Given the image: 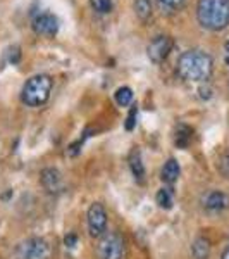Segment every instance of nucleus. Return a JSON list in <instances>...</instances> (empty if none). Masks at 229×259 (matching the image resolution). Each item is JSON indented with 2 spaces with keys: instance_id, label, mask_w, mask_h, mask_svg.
Here are the masks:
<instances>
[{
  "instance_id": "nucleus-1",
  "label": "nucleus",
  "mask_w": 229,
  "mask_h": 259,
  "mask_svg": "<svg viewBox=\"0 0 229 259\" xmlns=\"http://www.w3.org/2000/svg\"><path fill=\"white\" fill-rule=\"evenodd\" d=\"M212 68H214V62H212V57L209 54L200 49H191L180 56L176 71L183 80L200 83L209 80Z\"/></svg>"
},
{
  "instance_id": "nucleus-2",
  "label": "nucleus",
  "mask_w": 229,
  "mask_h": 259,
  "mask_svg": "<svg viewBox=\"0 0 229 259\" xmlns=\"http://www.w3.org/2000/svg\"><path fill=\"white\" fill-rule=\"evenodd\" d=\"M197 19L209 31H220L229 26V0H198Z\"/></svg>"
},
{
  "instance_id": "nucleus-3",
  "label": "nucleus",
  "mask_w": 229,
  "mask_h": 259,
  "mask_svg": "<svg viewBox=\"0 0 229 259\" xmlns=\"http://www.w3.org/2000/svg\"><path fill=\"white\" fill-rule=\"evenodd\" d=\"M52 92V78L48 74H35L24 83L21 90V100L30 107H40L50 97Z\"/></svg>"
},
{
  "instance_id": "nucleus-4",
  "label": "nucleus",
  "mask_w": 229,
  "mask_h": 259,
  "mask_svg": "<svg viewBox=\"0 0 229 259\" xmlns=\"http://www.w3.org/2000/svg\"><path fill=\"white\" fill-rule=\"evenodd\" d=\"M52 247L45 239L31 237L16 247V259H50Z\"/></svg>"
},
{
  "instance_id": "nucleus-5",
  "label": "nucleus",
  "mask_w": 229,
  "mask_h": 259,
  "mask_svg": "<svg viewBox=\"0 0 229 259\" xmlns=\"http://www.w3.org/2000/svg\"><path fill=\"white\" fill-rule=\"evenodd\" d=\"M97 252L100 259H123L126 252V244L118 232H107L100 237Z\"/></svg>"
},
{
  "instance_id": "nucleus-6",
  "label": "nucleus",
  "mask_w": 229,
  "mask_h": 259,
  "mask_svg": "<svg viewBox=\"0 0 229 259\" xmlns=\"http://www.w3.org/2000/svg\"><path fill=\"white\" fill-rule=\"evenodd\" d=\"M173 47H174V41L169 35H157L147 47L148 59L153 64H160V62H164L169 57Z\"/></svg>"
},
{
  "instance_id": "nucleus-7",
  "label": "nucleus",
  "mask_w": 229,
  "mask_h": 259,
  "mask_svg": "<svg viewBox=\"0 0 229 259\" xmlns=\"http://www.w3.org/2000/svg\"><path fill=\"white\" fill-rule=\"evenodd\" d=\"M86 223H88V232L91 237H102L107 228V211L100 202H95L90 206L88 214H86Z\"/></svg>"
},
{
  "instance_id": "nucleus-8",
  "label": "nucleus",
  "mask_w": 229,
  "mask_h": 259,
  "mask_svg": "<svg viewBox=\"0 0 229 259\" xmlns=\"http://www.w3.org/2000/svg\"><path fill=\"white\" fill-rule=\"evenodd\" d=\"M31 26L36 35L52 38V36H55L57 31H59V21H57V18L53 14H50V12H41V14L33 18Z\"/></svg>"
},
{
  "instance_id": "nucleus-9",
  "label": "nucleus",
  "mask_w": 229,
  "mask_h": 259,
  "mask_svg": "<svg viewBox=\"0 0 229 259\" xmlns=\"http://www.w3.org/2000/svg\"><path fill=\"white\" fill-rule=\"evenodd\" d=\"M40 182L48 194H59V192L64 189L62 177H61L59 169H55V168H45L43 171H41Z\"/></svg>"
},
{
  "instance_id": "nucleus-10",
  "label": "nucleus",
  "mask_w": 229,
  "mask_h": 259,
  "mask_svg": "<svg viewBox=\"0 0 229 259\" xmlns=\"http://www.w3.org/2000/svg\"><path fill=\"white\" fill-rule=\"evenodd\" d=\"M203 207L209 212H222L229 209V195L220 190H212L203 197Z\"/></svg>"
},
{
  "instance_id": "nucleus-11",
  "label": "nucleus",
  "mask_w": 229,
  "mask_h": 259,
  "mask_svg": "<svg viewBox=\"0 0 229 259\" xmlns=\"http://www.w3.org/2000/svg\"><path fill=\"white\" fill-rule=\"evenodd\" d=\"M180 164H178L176 159H169L167 162L164 164V168H162V173H160V178L164 183H167V185H173L174 182H176L178 178H180Z\"/></svg>"
},
{
  "instance_id": "nucleus-12",
  "label": "nucleus",
  "mask_w": 229,
  "mask_h": 259,
  "mask_svg": "<svg viewBox=\"0 0 229 259\" xmlns=\"http://www.w3.org/2000/svg\"><path fill=\"white\" fill-rule=\"evenodd\" d=\"M191 139H193V130H191L188 124L181 123L180 126L176 128V137H174V144L180 149H186L191 144Z\"/></svg>"
},
{
  "instance_id": "nucleus-13",
  "label": "nucleus",
  "mask_w": 229,
  "mask_h": 259,
  "mask_svg": "<svg viewBox=\"0 0 229 259\" xmlns=\"http://www.w3.org/2000/svg\"><path fill=\"white\" fill-rule=\"evenodd\" d=\"M130 166H131V171H133V177H135L138 182H143L145 178V166L141 162V156L138 150H133L131 156H130Z\"/></svg>"
},
{
  "instance_id": "nucleus-14",
  "label": "nucleus",
  "mask_w": 229,
  "mask_h": 259,
  "mask_svg": "<svg viewBox=\"0 0 229 259\" xmlns=\"http://www.w3.org/2000/svg\"><path fill=\"white\" fill-rule=\"evenodd\" d=\"M135 12L140 21H143V23L148 21L152 18V12H153L152 0H135Z\"/></svg>"
},
{
  "instance_id": "nucleus-15",
  "label": "nucleus",
  "mask_w": 229,
  "mask_h": 259,
  "mask_svg": "<svg viewBox=\"0 0 229 259\" xmlns=\"http://www.w3.org/2000/svg\"><path fill=\"white\" fill-rule=\"evenodd\" d=\"M191 252H193L195 259H207L210 254V244L205 239H197L191 245Z\"/></svg>"
},
{
  "instance_id": "nucleus-16",
  "label": "nucleus",
  "mask_w": 229,
  "mask_h": 259,
  "mask_svg": "<svg viewBox=\"0 0 229 259\" xmlns=\"http://www.w3.org/2000/svg\"><path fill=\"white\" fill-rule=\"evenodd\" d=\"M155 200H157V204H159L162 209H170V207H173V204H174L173 190H170L169 187H164V189H160L159 192H157Z\"/></svg>"
},
{
  "instance_id": "nucleus-17",
  "label": "nucleus",
  "mask_w": 229,
  "mask_h": 259,
  "mask_svg": "<svg viewBox=\"0 0 229 259\" xmlns=\"http://www.w3.org/2000/svg\"><path fill=\"white\" fill-rule=\"evenodd\" d=\"M114 97H116L118 106L126 107V106H130V104L133 102V90L130 89V87H121V89L116 90Z\"/></svg>"
},
{
  "instance_id": "nucleus-18",
  "label": "nucleus",
  "mask_w": 229,
  "mask_h": 259,
  "mask_svg": "<svg viewBox=\"0 0 229 259\" xmlns=\"http://www.w3.org/2000/svg\"><path fill=\"white\" fill-rule=\"evenodd\" d=\"M90 6L97 14H109L112 11V0H90Z\"/></svg>"
},
{
  "instance_id": "nucleus-19",
  "label": "nucleus",
  "mask_w": 229,
  "mask_h": 259,
  "mask_svg": "<svg viewBox=\"0 0 229 259\" xmlns=\"http://www.w3.org/2000/svg\"><path fill=\"white\" fill-rule=\"evenodd\" d=\"M157 4H159L160 9H164L167 12H176L185 6L186 0H157Z\"/></svg>"
},
{
  "instance_id": "nucleus-20",
  "label": "nucleus",
  "mask_w": 229,
  "mask_h": 259,
  "mask_svg": "<svg viewBox=\"0 0 229 259\" xmlns=\"http://www.w3.org/2000/svg\"><path fill=\"white\" fill-rule=\"evenodd\" d=\"M217 168H219V173L222 175L224 178H229V150L220 156Z\"/></svg>"
},
{
  "instance_id": "nucleus-21",
  "label": "nucleus",
  "mask_w": 229,
  "mask_h": 259,
  "mask_svg": "<svg viewBox=\"0 0 229 259\" xmlns=\"http://www.w3.org/2000/svg\"><path fill=\"white\" fill-rule=\"evenodd\" d=\"M136 116H138V107L133 106L131 111H130V114H128V118H126V123H124V128H126L128 132L135 130V126H136Z\"/></svg>"
},
{
  "instance_id": "nucleus-22",
  "label": "nucleus",
  "mask_w": 229,
  "mask_h": 259,
  "mask_svg": "<svg viewBox=\"0 0 229 259\" xmlns=\"http://www.w3.org/2000/svg\"><path fill=\"white\" fill-rule=\"evenodd\" d=\"M7 59H9L11 64H18L19 59H21V49L18 45H14V47L9 49V52H7Z\"/></svg>"
},
{
  "instance_id": "nucleus-23",
  "label": "nucleus",
  "mask_w": 229,
  "mask_h": 259,
  "mask_svg": "<svg viewBox=\"0 0 229 259\" xmlns=\"http://www.w3.org/2000/svg\"><path fill=\"white\" fill-rule=\"evenodd\" d=\"M64 244L68 245V247H74V245L78 244V237L74 235V233H69V235H66Z\"/></svg>"
},
{
  "instance_id": "nucleus-24",
  "label": "nucleus",
  "mask_w": 229,
  "mask_h": 259,
  "mask_svg": "<svg viewBox=\"0 0 229 259\" xmlns=\"http://www.w3.org/2000/svg\"><path fill=\"white\" fill-rule=\"evenodd\" d=\"M222 259H229V247L222 252Z\"/></svg>"
},
{
  "instance_id": "nucleus-25",
  "label": "nucleus",
  "mask_w": 229,
  "mask_h": 259,
  "mask_svg": "<svg viewBox=\"0 0 229 259\" xmlns=\"http://www.w3.org/2000/svg\"><path fill=\"white\" fill-rule=\"evenodd\" d=\"M226 50H227V52H229V40L226 41Z\"/></svg>"
},
{
  "instance_id": "nucleus-26",
  "label": "nucleus",
  "mask_w": 229,
  "mask_h": 259,
  "mask_svg": "<svg viewBox=\"0 0 229 259\" xmlns=\"http://www.w3.org/2000/svg\"><path fill=\"white\" fill-rule=\"evenodd\" d=\"M226 62H227V64H229V56L226 57Z\"/></svg>"
}]
</instances>
